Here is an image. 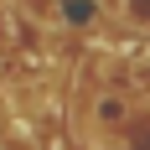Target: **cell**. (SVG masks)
Here are the masks:
<instances>
[{"label":"cell","mask_w":150,"mask_h":150,"mask_svg":"<svg viewBox=\"0 0 150 150\" xmlns=\"http://www.w3.org/2000/svg\"><path fill=\"white\" fill-rule=\"evenodd\" d=\"M124 124H129V98H124V93H98V104H93V129H98V135H119Z\"/></svg>","instance_id":"cell-1"},{"label":"cell","mask_w":150,"mask_h":150,"mask_svg":"<svg viewBox=\"0 0 150 150\" xmlns=\"http://www.w3.org/2000/svg\"><path fill=\"white\" fill-rule=\"evenodd\" d=\"M26 5L42 16V21H57V5H52V0H26Z\"/></svg>","instance_id":"cell-2"},{"label":"cell","mask_w":150,"mask_h":150,"mask_svg":"<svg viewBox=\"0 0 150 150\" xmlns=\"http://www.w3.org/2000/svg\"><path fill=\"white\" fill-rule=\"evenodd\" d=\"M0 52H5V11H0Z\"/></svg>","instance_id":"cell-3"},{"label":"cell","mask_w":150,"mask_h":150,"mask_svg":"<svg viewBox=\"0 0 150 150\" xmlns=\"http://www.w3.org/2000/svg\"><path fill=\"white\" fill-rule=\"evenodd\" d=\"M0 150H11V145H0Z\"/></svg>","instance_id":"cell-4"}]
</instances>
